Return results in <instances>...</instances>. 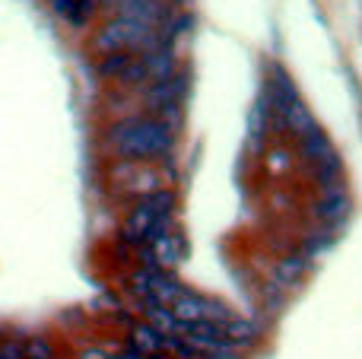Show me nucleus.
I'll use <instances>...</instances> for the list:
<instances>
[{
  "label": "nucleus",
  "instance_id": "4",
  "mask_svg": "<svg viewBox=\"0 0 362 359\" xmlns=\"http://www.w3.org/2000/svg\"><path fill=\"white\" fill-rule=\"evenodd\" d=\"M140 61H144V67H146V80H153V83H163V80H169V76L178 73L175 54H172V48L163 42V38H159L153 48L140 51Z\"/></svg>",
  "mask_w": 362,
  "mask_h": 359
},
{
  "label": "nucleus",
  "instance_id": "7",
  "mask_svg": "<svg viewBox=\"0 0 362 359\" xmlns=\"http://www.w3.org/2000/svg\"><path fill=\"white\" fill-rule=\"evenodd\" d=\"M318 216L325 223H340L346 216V210H350V197L344 194L340 188H334V191H325V197L318 201Z\"/></svg>",
  "mask_w": 362,
  "mask_h": 359
},
{
  "label": "nucleus",
  "instance_id": "9",
  "mask_svg": "<svg viewBox=\"0 0 362 359\" xmlns=\"http://www.w3.org/2000/svg\"><path fill=\"white\" fill-rule=\"evenodd\" d=\"M25 359H57V350L48 337H29L25 341Z\"/></svg>",
  "mask_w": 362,
  "mask_h": 359
},
{
  "label": "nucleus",
  "instance_id": "5",
  "mask_svg": "<svg viewBox=\"0 0 362 359\" xmlns=\"http://www.w3.org/2000/svg\"><path fill=\"white\" fill-rule=\"evenodd\" d=\"M146 248L153 252V261H156V267H163V271H172V267L185 258V239H181L175 229H165L163 235L146 242Z\"/></svg>",
  "mask_w": 362,
  "mask_h": 359
},
{
  "label": "nucleus",
  "instance_id": "1",
  "mask_svg": "<svg viewBox=\"0 0 362 359\" xmlns=\"http://www.w3.org/2000/svg\"><path fill=\"white\" fill-rule=\"evenodd\" d=\"M108 143L124 163H150V159H165L175 150V134L159 118H124L112 124Z\"/></svg>",
  "mask_w": 362,
  "mask_h": 359
},
{
  "label": "nucleus",
  "instance_id": "2",
  "mask_svg": "<svg viewBox=\"0 0 362 359\" xmlns=\"http://www.w3.org/2000/svg\"><path fill=\"white\" fill-rule=\"evenodd\" d=\"M172 312H175L178 322L185 324H194V322H226V318L232 315L229 309H223L219 302H213V299L206 296H197V293H181L175 302L169 305Z\"/></svg>",
  "mask_w": 362,
  "mask_h": 359
},
{
  "label": "nucleus",
  "instance_id": "10",
  "mask_svg": "<svg viewBox=\"0 0 362 359\" xmlns=\"http://www.w3.org/2000/svg\"><path fill=\"white\" fill-rule=\"evenodd\" d=\"M102 4H121V0H102Z\"/></svg>",
  "mask_w": 362,
  "mask_h": 359
},
{
  "label": "nucleus",
  "instance_id": "8",
  "mask_svg": "<svg viewBox=\"0 0 362 359\" xmlns=\"http://www.w3.org/2000/svg\"><path fill=\"white\" fill-rule=\"evenodd\" d=\"M134 57H137L134 51H112V54L102 57L99 76H102V80H121V76H124V70L131 67Z\"/></svg>",
  "mask_w": 362,
  "mask_h": 359
},
{
  "label": "nucleus",
  "instance_id": "3",
  "mask_svg": "<svg viewBox=\"0 0 362 359\" xmlns=\"http://www.w3.org/2000/svg\"><path fill=\"white\" fill-rule=\"evenodd\" d=\"M165 341H169V337H165L163 331L153 328L150 322L127 324V347H131L134 353L146 356V359H169V353H165Z\"/></svg>",
  "mask_w": 362,
  "mask_h": 359
},
{
  "label": "nucleus",
  "instance_id": "6",
  "mask_svg": "<svg viewBox=\"0 0 362 359\" xmlns=\"http://www.w3.org/2000/svg\"><path fill=\"white\" fill-rule=\"evenodd\" d=\"M51 10L70 25H86L95 13V0H51Z\"/></svg>",
  "mask_w": 362,
  "mask_h": 359
}]
</instances>
